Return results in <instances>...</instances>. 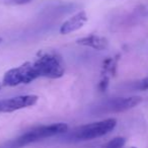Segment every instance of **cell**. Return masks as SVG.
<instances>
[{
    "mask_svg": "<svg viewBox=\"0 0 148 148\" xmlns=\"http://www.w3.org/2000/svg\"><path fill=\"white\" fill-rule=\"evenodd\" d=\"M126 143L125 138L123 137H116L114 139H112L111 141H109L103 148H122Z\"/></svg>",
    "mask_w": 148,
    "mask_h": 148,
    "instance_id": "ba28073f",
    "label": "cell"
},
{
    "mask_svg": "<svg viewBox=\"0 0 148 148\" xmlns=\"http://www.w3.org/2000/svg\"><path fill=\"white\" fill-rule=\"evenodd\" d=\"M1 42H2V39H1V38H0V43H1Z\"/></svg>",
    "mask_w": 148,
    "mask_h": 148,
    "instance_id": "8fae6325",
    "label": "cell"
},
{
    "mask_svg": "<svg viewBox=\"0 0 148 148\" xmlns=\"http://www.w3.org/2000/svg\"><path fill=\"white\" fill-rule=\"evenodd\" d=\"M32 0H12V2L14 4H25V3L31 2Z\"/></svg>",
    "mask_w": 148,
    "mask_h": 148,
    "instance_id": "30bf717a",
    "label": "cell"
},
{
    "mask_svg": "<svg viewBox=\"0 0 148 148\" xmlns=\"http://www.w3.org/2000/svg\"><path fill=\"white\" fill-rule=\"evenodd\" d=\"M77 44L81 46H85V47H90L95 50H105L109 46V42L106 38L99 37L97 35H90L87 37H83L77 40Z\"/></svg>",
    "mask_w": 148,
    "mask_h": 148,
    "instance_id": "52a82bcc",
    "label": "cell"
},
{
    "mask_svg": "<svg viewBox=\"0 0 148 148\" xmlns=\"http://www.w3.org/2000/svg\"><path fill=\"white\" fill-rule=\"evenodd\" d=\"M131 148H136V147H131Z\"/></svg>",
    "mask_w": 148,
    "mask_h": 148,
    "instance_id": "4fadbf2b",
    "label": "cell"
},
{
    "mask_svg": "<svg viewBox=\"0 0 148 148\" xmlns=\"http://www.w3.org/2000/svg\"><path fill=\"white\" fill-rule=\"evenodd\" d=\"M64 63L61 56L55 52H41L31 61L12 68L4 74L2 84L17 86L29 84L38 78H60L64 75Z\"/></svg>",
    "mask_w": 148,
    "mask_h": 148,
    "instance_id": "6da1fadb",
    "label": "cell"
},
{
    "mask_svg": "<svg viewBox=\"0 0 148 148\" xmlns=\"http://www.w3.org/2000/svg\"><path fill=\"white\" fill-rule=\"evenodd\" d=\"M117 125L116 119H106L99 122L83 125L76 128L68 135V138L72 140H91L101 137L113 131Z\"/></svg>",
    "mask_w": 148,
    "mask_h": 148,
    "instance_id": "3957f363",
    "label": "cell"
},
{
    "mask_svg": "<svg viewBox=\"0 0 148 148\" xmlns=\"http://www.w3.org/2000/svg\"><path fill=\"white\" fill-rule=\"evenodd\" d=\"M142 101L140 97H116L110 99L108 101L97 106L95 112L97 114H112L121 113L128 110H131L138 106Z\"/></svg>",
    "mask_w": 148,
    "mask_h": 148,
    "instance_id": "277c9868",
    "label": "cell"
},
{
    "mask_svg": "<svg viewBox=\"0 0 148 148\" xmlns=\"http://www.w3.org/2000/svg\"><path fill=\"white\" fill-rule=\"evenodd\" d=\"M67 130L68 126L64 123L41 126V127L35 128V129L23 134L21 136L17 137L16 139L9 141L6 144V147L5 148H21L31 143L41 141V140L45 139V138L52 137V136L58 135V134L66 133Z\"/></svg>",
    "mask_w": 148,
    "mask_h": 148,
    "instance_id": "7a4b0ae2",
    "label": "cell"
},
{
    "mask_svg": "<svg viewBox=\"0 0 148 148\" xmlns=\"http://www.w3.org/2000/svg\"><path fill=\"white\" fill-rule=\"evenodd\" d=\"M0 89H1V83H0Z\"/></svg>",
    "mask_w": 148,
    "mask_h": 148,
    "instance_id": "7c38bea8",
    "label": "cell"
},
{
    "mask_svg": "<svg viewBox=\"0 0 148 148\" xmlns=\"http://www.w3.org/2000/svg\"><path fill=\"white\" fill-rule=\"evenodd\" d=\"M88 17L85 11H79L78 13L74 14L72 17L68 18L66 21L62 23L61 27H60V33L62 35H67L72 32H75L77 29H81L84 25V23L87 21Z\"/></svg>",
    "mask_w": 148,
    "mask_h": 148,
    "instance_id": "8992f818",
    "label": "cell"
},
{
    "mask_svg": "<svg viewBox=\"0 0 148 148\" xmlns=\"http://www.w3.org/2000/svg\"><path fill=\"white\" fill-rule=\"evenodd\" d=\"M137 87L139 89H142V90H144V89H148V76L145 77V78H143L141 81H139V82H138Z\"/></svg>",
    "mask_w": 148,
    "mask_h": 148,
    "instance_id": "9c48e42d",
    "label": "cell"
},
{
    "mask_svg": "<svg viewBox=\"0 0 148 148\" xmlns=\"http://www.w3.org/2000/svg\"><path fill=\"white\" fill-rule=\"evenodd\" d=\"M38 95H19V97H11L8 99L0 101V113H11L17 110L29 108L37 103Z\"/></svg>",
    "mask_w": 148,
    "mask_h": 148,
    "instance_id": "5b68a950",
    "label": "cell"
}]
</instances>
